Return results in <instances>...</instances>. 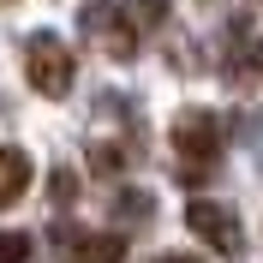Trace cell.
I'll return each mask as SVG.
<instances>
[{
	"label": "cell",
	"instance_id": "6da1fadb",
	"mask_svg": "<svg viewBox=\"0 0 263 263\" xmlns=\"http://www.w3.org/2000/svg\"><path fill=\"white\" fill-rule=\"evenodd\" d=\"M221 144H228V132H221V120L215 114H203V108H185L180 120H174V156L185 162V174L180 180H203V167L221 156Z\"/></svg>",
	"mask_w": 263,
	"mask_h": 263
},
{
	"label": "cell",
	"instance_id": "3957f363",
	"mask_svg": "<svg viewBox=\"0 0 263 263\" xmlns=\"http://www.w3.org/2000/svg\"><path fill=\"white\" fill-rule=\"evenodd\" d=\"M84 30L96 36L114 60H126V54L138 48V24H126V12H120V6H108V0H90V6H84Z\"/></svg>",
	"mask_w": 263,
	"mask_h": 263
},
{
	"label": "cell",
	"instance_id": "52a82bcc",
	"mask_svg": "<svg viewBox=\"0 0 263 263\" xmlns=\"http://www.w3.org/2000/svg\"><path fill=\"white\" fill-rule=\"evenodd\" d=\"M30 257V233H0V263H24Z\"/></svg>",
	"mask_w": 263,
	"mask_h": 263
},
{
	"label": "cell",
	"instance_id": "ba28073f",
	"mask_svg": "<svg viewBox=\"0 0 263 263\" xmlns=\"http://www.w3.org/2000/svg\"><path fill=\"white\" fill-rule=\"evenodd\" d=\"M162 263H197V257H180V251H174V257H162Z\"/></svg>",
	"mask_w": 263,
	"mask_h": 263
},
{
	"label": "cell",
	"instance_id": "7a4b0ae2",
	"mask_svg": "<svg viewBox=\"0 0 263 263\" xmlns=\"http://www.w3.org/2000/svg\"><path fill=\"white\" fill-rule=\"evenodd\" d=\"M24 72H30L36 96L60 102L66 90H72V54H66V42H60V36H36L30 54H24Z\"/></svg>",
	"mask_w": 263,
	"mask_h": 263
},
{
	"label": "cell",
	"instance_id": "8992f818",
	"mask_svg": "<svg viewBox=\"0 0 263 263\" xmlns=\"http://www.w3.org/2000/svg\"><path fill=\"white\" fill-rule=\"evenodd\" d=\"M24 192H30V162H24L18 149L0 144V210H12Z\"/></svg>",
	"mask_w": 263,
	"mask_h": 263
},
{
	"label": "cell",
	"instance_id": "5b68a950",
	"mask_svg": "<svg viewBox=\"0 0 263 263\" xmlns=\"http://www.w3.org/2000/svg\"><path fill=\"white\" fill-rule=\"evenodd\" d=\"M120 257H126V239L120 233H84L66 251V263H120Z\"/></svg>",
	"mask_w": 263,
	"mask_h": 263
},
{
	"label": "cell",
	"instance_id": "277c9868",
	"mask_svg": "<svg viewBox=\"0 0 263 263\" xmlns=\"http://www.w3.org/2000/svg\"><path fill=\"white\" fill-rule=\"evenodd\" d=\"M185 228L203 239L210 251H239V221H233V210H221V203H210V197H197L192 210H185Z\"/></svg>",
	"mask_w": 263,
	"mask_h": 263
}]
</instances>
